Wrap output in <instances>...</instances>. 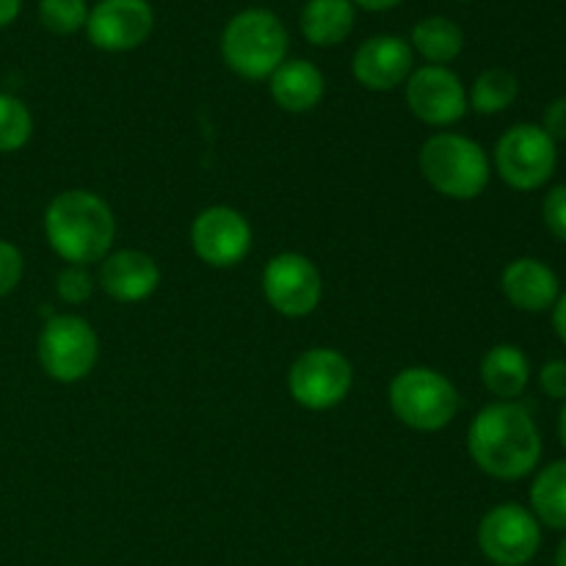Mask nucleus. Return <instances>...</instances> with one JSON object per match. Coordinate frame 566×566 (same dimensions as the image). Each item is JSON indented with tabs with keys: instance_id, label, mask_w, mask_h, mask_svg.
<instances>
[{
	"instance_id": "f257e3e1",
	"label": "nucleus",
	"mask_w": 566,
	"mask_h": 566,
	"mask_svg": "<svg viewBox=\"0 0 566 566\" xmlns=\"http://www.w3.org/2000/svg\"><path fill=\"white\" fill-rule=\"evenodd\" d=\"M468 451L475 468L501 481H520L542 459L536 420L517 401H495L481 409L468 431Z\"/></svg>"
},
{
	"instance_id": "f03ea898",
	"label": "nucleus",
	"mask_w": 566,
	"mask_h": 566,
	"mask_svg": "<svg viewBox=\"0 0 566 566\" xmlns=\"http://www.w3.org/2000/svg\"><path fill=\"white\" fill-rule=\"evenodd\" d=\"M44 235L50 249L64 263L86 269L108 258L116 235V219L103 197L72 188L53 197L44 210Z\"/></svg>"
},
{
	"instance_id": "7ed1b4c3",
	"label": "nucleus",
	"mask_w": 566,
	"mask_h": 566,
	"mask_svg": "<svg viewBox=\"0 0 566 566\" xmlns=\"http://www.w3.org/2000/svg\"><path fill=\"white\" fill-rule=\"evenodd\" d=\"M420 171L437 193L457 202L481 197L490 186L492 164L479 142L459 133H434L420 147Z\"/></svg>"
},
{
	"instance_id": "20e7f679",
	"label": "nucleus",
	"mask_w": 566,
	"mask_h": 566,
	"mask_svg": "<svg viewBox=\"0 0 566 566\" xmlns=\"http://www.w3.org/2000/svg\"><path fill=\"white\" fill-rule=\"evenodd\" d=\"M221 55L247 81L271 77L287 55V31L269 9L238 11L221 33Z\"/></svg>"
},
{
	"instance_id": "39448f33",
	"label": "nucleus",
	"mask_w": 566,
	"mask_h": 566,
	"mask_svg": "<svg viewBox=\"0 0 566 566\" xmlns=\"http://www.w3.org/2000/svg\"><path fill=\"white\" fill-rule=\"evenodd\" d=\"M390 409L403 426L415 431H440L453 423L462 398L453 381L442 376L440 370L423 368H403L390 381Z\"/></svg>"
},
{
	"instance_id": "423d86ee",
	"label": "nucleus",
	"mask_w": 566,
	"mask_h": 566,
	"mask_svg": "<svg viewBox=\"0 0 566 566\" xmlns=\"http://www.w3.org/2000/svg\"><path fill=\"white\" fill-rule=\"evenodd\" d=\"M36 357L50 379L75 385L97 365L99 337L81 315H53L39 332Z\"/></svg>"
},
{
	"instance_id": "0eeeda50",
	"label": "nucleus",
	"mask_w": 566,
	"mask_h": 566,
	"mask_svg": "<svg viewBox=\"0 0 566 566\" xmlns=\"http://www.w3.org/2000/svg\"><path fill=\"white\" fill-rule=\"evenodd\" d=\"M558 166L556 142L542 125H512L495 144V169L514 191H536L545 186Z\"/></svg>"
},
{
	"instance_id": "6e6552de",
	"label": "nucleus",
	"mask_w": 566,
	"mask_h": 566,
	"mask_svg": "<svg viewBox=\"0 0 566 566\" xmlns=\"http://www.w3.org/2000/svg\"><path fill=\"white\" fill-rule=\"evenodd\" d=\"M354 385V368L335 348H310L287 374V390L298 407L310 412L335 409L346 401Z\"/></svg>"
},
{
	"instance_id": "1a4fd4ad",
	"label": "nucleus",
	"mask_w": 566,
	"mask_h": 566,
	"mask_svg": "<svg viewBox=\"0 0 566 566\" xmlns=\"http://www.w3.org/2000/svg\"><path fill=\"white\" fill-rule=\"evenodd\" d=\"M479 547L495 566H525L542 547V525L520 503L490 509L479 525Z\"/></svg>"
},
{
	"instance_id": "9d476101",
	"label": "nucleus",
	"mask_w": 566,
	"mask_h": 566,
	"mask_svg": "<svg viewBox=\"0 0 566 566\" xmlns=\"http://www.w3.org/2000/svg\"><path fill=\"white\" fill-rule=\"evenodd\" d=\"M263 293L271 307L285 318H304L315 313L324 296V280L310 258L298 252H282L265 263Z\"/></svg>"
},
{
	"instance_id": "9b49d317",
	"label": "nucleus",
	"mask_w": 566,
	"mask_h": 566,
	"mask_svg": "<svg viewBox=\"0 0 566 566\" xmlns=\"http://www.w3.org/2000/svg\"><path fill=\"white\" fill-rule=\"evenodd\" d=\"M407 105L423 125H457L468 114V92L457 72L426 64L407 77Z\"/></svg>"
},
{
	"instance_id": "f8f14e48",
	"label": "nucleus",
	"mask_w": 566,
	"mask_h": 566,
	"mask_svg": "<svg viewBox=\"0 0 566 566\" xmlns=\"http://www.w3.org/2000/svg\"><path fill=\"white\" fill-rule=\"evenodd\" d=\"M191 247L202 263L213 269H232L252 249V227L235 208L213 205L193 219Z\"/></svg>"
},
{
	"instance_id": "ddd939ff",
	"label": "nucleus",
	"mask_w": 566,
	"mask_h": 566,
	"mask_svg": "<svg viewBox=\"0 0 566 566\" xmlns=\"http://www.w3.org/2000/svg\"><path fill=\"white\" fill-rule=\"evenodd\" d=\"M155 11L149 0H99L86 20L88 42L105 53H127L149 39Z\"/></svg>"
},
{
	"instance_id": "4468645a",
	"label": "nucleus",
	"mask_w": 566,
	"mask_h": 566,
	"mask_svg": "<svg viewBox=\"0 0 566 566\" xmlns=\"http://www.w3.org/2000/svg\"><path fill=\"white\" fill-rule=\"evenodd\" d=\"M352 70L354 77L370 92H392L412 75L415 50L401 36H370L354 53Z\"/></svg>"
},
{
	"instance_id": "2eb2a0df",
	"label": "nucleus",
	"mask_w": 566,
	"mask_h": 566,
	"mask_svg": "<svg viewBox=\"0 0 566 566\" xmlns=\"http://www.w3.org/2000/svg\"><path fill=\"white\" fill-rule=\"evenodd\" d=\"M501 291L520 313H547L562 296V282L545 260L517 258L503 269Z\"/></svg>"
},
{
	"instance_id": "dca6fc26",
	"label": "nucleus",
	"mask_w": 566,
	"mask_h": 566,
	"mask_svg": "<svg viewBox=\"0 0 566 566\" xmlns=\"http://www.w3.org/2000/svg\"><path fill=\"white\" fill-rule=\"evenodd\" d=\"M97 282L114 302L136 304L158 291L160 269L149 254L138 249H122L103 260Z\"/></svg>"
},
{
	"instance_id": "f3484780",
	"label": "nucleus",
	"mask_w": 566,
	"mask_h": 566,
	"mask_svg": "<svg viewBox=\"0 0 566 566\" xmlns=\"http://www.w3.org/2000/svg\"><path fill=\"white\" fill-rule=\"evenodd\" d=\"M326 81L324 72L313 61L293 59L285 61L271 75V97L287 114H307L324 99Z\"/></svg>"
},
{
	"instance_id": "a211bd4d",
	"label": "nucleus",
	"mask_w": 566,
	"mask_h": 566,
	"mask_svg": "<svg viewBox=\"0 0 566 566\" xmlns=\"http://www.w3.org/2000/svg\"><path fill=\"white\" fill-rule=\"evenodd\" d=\"M481 381L497 401H517L531 381V363L512 343H497L481 359Z\"/></svg>"
},
{
	"instance_id": "6ab92c4d",
	"label": "nucleus",
	"mask_w": 566,
	"mask_h": 566,
	"mask_svg": "<svg viewBox=\"0 0 566 566\" xmlns=\"http://www.w3.org/2000/svg\"><path fill=\"white\" fill-rule=\"evenodd\" d=\"M357 9L352 0H307L302 9V33L315 48H335L354 31Z\"/></svg>"
},
{
	"instance_id": "aec40b11",
	"label": "nucleus",
	"mask_w": 566,
	"mask_h": 566,
	"mask_svg": "<svg viewBox=\"0 0 566 566\" xmlns=\"http://www.w3.org/2000/svg\"><path fill=\"white\" fill-rule=\"evenodd\" d=\"M531 512L539 525L566 534V459L539 470L531 484Z\"/></svg>"
},
{
	"instance_id": "412c9836",
	"label": "nucleus",
	"mask_w": 566,
	"mask_h": 566,
	"mask_svg": "<svg viewBox=\"0 0 566 566\" xmlns=\"http://www.w3.org/2000/svg\"><path fill=\"white\" fill-rule=\"evenodd\" d=\"M412 50H418L429 64L446 66L462 53L464 31L448 17H426L412 28Z\"/></svg>"
},
{
	"instance_id": "4be33fe9",
	"label": "nucleus",
	"mask_w": 566,
	"mask_h": 566,
	"mask_svg": "<svg viewBox=\"0 0 566 566\" xmlns=\"http://www.w3.org/2000/svg\"><path fill=\"white\" fill-rule=\"evenodd\" d=\"M520 94V81L514 72L503 70V66H492L475 77L473 88L468 94V105L475 114L495 116L512 108V103Z\"/></svg>"
},
{
	"instance_id": "5701e85b",
	"label": "nucleus",
	"mask_w": 566,
	"mask_h": 566,
	"mask_svg": "<svg viewBox=\"0 0 566 566\" xmlns=\"http://www.w3.org/2000/svg\"><path fill=\"white\" fill-rule=\"evenodd\" d=\"M33 116L14 94L0 92V153H17L31 142Z\"/></svg>"
},
{
	"instance_id": "b1692460",
	"label": "nucleus",
	"mask_w": 566,
	"mask_h": 566,
	"mask_svg": "<svg viewBox=\"0 0 566 566\" xmlns=\"http://www.w3.org/2000/svg\"><path fill=\"white\" fill-rule=\"evenodd\" d=\"M39 20L55 36H72L81 28H86L88 6L86 0H42Z\"/></svg>"
},
{
	"instance_id": "393cba45",
	"label": "nucleus",
	"mask_w": 566,
	"mask_h": 566,
	"mask_svg": "<svg viewBox=\"0 0 566 566\" xmlns=\"http://www.w3.org/2000/svg\"><path fill=\"white\" fill-rule=\"evenodd\" d=\"M55 293H59L61 302L66 304L88 302L94 293V276L88 274L83 265H66V269L59 271V276H55Z\"/></svg>"
},
{
	"instance_id": "a878e982",
	"label": "nucleus",
	"mask_w": 566,
	"mask_h": 566,
	"mask_svg": "<svg viewBox=\"0 0 566 566\" xmlns=\"http://www.w3.org/2000/svg\"><path fill=\"white\" fill-rule=\"evenodd\" d=\"M542 219H545L551 235L566 243V182L547 191L545 202H542Z\"/></svg>"
},
{
	"instance_id": "bb28decb",
	"label": "nucleus",
	"mask_w": 566,
	"mask_h": 566,
	"mask_svg": "<svg viewBox=\"0 0 566 566\" xmlns=\"http://www.w3.org/2000/svg\"><path fill=\"white\" fill-rule=\"evenodd\" d=\"M22 271H25L22 252L14 247V243L0 238V298L9 296V293L20 285Z\"/></svg>"
},
{
	"instance_id": "cd10ccee",
	"label": "nucleus",
	"mask_w": 566,
	"mask_h": 566,
	"mask_svg": "<svg viewBox=\"0 0 566 566\" xmlns=\"http://www.w3.org/2000/svg\"><path fill=\"white\" fill-rule=\"evenodd\" d=\"M539 387L553 401H566V359H551L542 365Z\"/></svg>"
},
{
	"instance_id": "c85d7f7f",
	"label": "nucleus",
	"mask_w": 566,
	"mask_h": 566,
	"mask_svg": "<svg viewBox=\"0 0 566 566\" xmlns=\"http://www.w3.org/2000/svg\"><path fill=\"white\" fill-rule=\"evenodd\" d=\"M542 130L553 138V142H566V97L553 99L542 116Z\"/></svg>"
},
{
	"instance_id": "c756f323",
	"label": "nucleus",
	"mask_w": 566,
	"mask_h": 566,
	"mask_svg": "<svg viewBox=\"0 0 566 566\" xmlns=\"http://www.w3.org/2000/svg\"><path fill=\"white\" fill-rule=\"evenodd\" d=\"M551 313H553V329H556L558 340L566 346V291L558 296V302L553 304Z\"/></svg>"
},
{
	"instance_id": "7c9ffc66",
	"label": "nucleus",
	"mask_w": 566,
	"mask_h": 566,
	"mask_svg": "<svg viewBox=\"0 0 566 566\" xmlns=\"http://www.w3.org/2000/svg\"><path fill=\"white\" fill-rule=\"evenodd\" d=\"M22 9V0H0V28L11 25Z\"/></svg>"
},
{
	"instance_id": "2f4dec72",
	"label": "nucleus",
	"mask_w": 566,
	"mask_h": 566,
	"mask_svg": "<svg viewBox=\"0 0 566 566\" xmlns=\"http://www.w3.org/2000/svg\"><path fill=\"white\" fill-rule=\"evenodd\" d=\"M352 3L368 11H387V9H396V6L403 3V0H352Z\"/></svg>"
},
{
	"instance_id": "473e14b6",
	"label": "nucleus",
	"mask_w": 566,
	"mask_h": 566,
	"mask_svg": "<svg viewBox=\"0 0 566 566\" xmlns=\"http://www.w3.org/2000/svg\"><path fill=\"white\" fill-rule=\"evenodd\" d=\"M558 440H562V446L566 448V401L562 407V415H558Z\"/></svg>"
},
{
	"instance_id": "72a5a7b5",
	"label": "nucleus",
	"mask_w": 566,
	"mask_h": 566,
	"mask_svg": "<svg viewBox=\"0 0 566 566\" xmlns=\"http://www.w3.org/2000/svg\"><path fill=\"white\" fill-rule=\"evenodd\" d=\"M556 566H566V536H564L562 545H558V551H556Z\"/></svg>"
}]
</instances>
